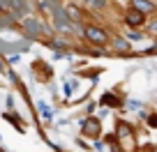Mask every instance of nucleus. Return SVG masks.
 Here are the masks:
<instances>
[{
    "label": "nucleus",
    "mask_w": 157,
    "mask_h": 152,
    "mask_svg": "<svg viewBox=\"0 0 157 152\" xmlns=\"http://www.w3.org/2000/svg\"><path fill=\"white\" fill-rule=\"evenodd\" d=\"M83 37L90 42V44H95V46H106L109 42H111L109 32L102 30V28H97V25H86L83 28Z\"/></svg>",
    "instance_id": "obj_1"
},
{
    "label": "nucleus",
    "mask_w": 157,
    "mask_h": 152,
    "mask_svg": "<svg viewBox=\"0 0 157 152\" xmlns=\"http://www.w3.org/2000/svg\"><path fill=\"white\" fill-rule=\"evenodd\" d=\"M81 134L97 141V138L102 136V122H99L97 118H93V115H90V118H86L83 122H81Z\"/></svg>",
    "instance_id": "obj_2"
},
{
    "label": "nucleus",
    "mask_w": 157,
    "mask_h": 152,
    "mask_svg": "<svg viewBox=\"0 0 157 152\" xmlns=\"http://www.w3.org/2000/svg\"><path fill=\"white\" fill-rule=\"evenodd\" d=\"M125 23H127V28H132V30H139V28H143L146 25V14H141L139 9H127L125 12Z\"/></svg>",
    "instance_id": "obj_3"
},
{
    "label": "nucleus",
    "mask_w": 157,
    "mask_h": 152,
    "mask_svg": "<svg viewBox=\"0 0 157 152\" xmlns=\"http://www.w3.org/2000/svg\"><path fill=\"white\" fill-rule=\"evenodd\" d=\"M132 7L139 9L141 14H150V12H155V2H152V0H132Z\"/></svg>",
    "instance_id": "obj_4"
},
{
    "label": "nucleus",
    "mask_w": 157,
    "mask_h": 152,
    "mask_svg": "<svg viewBox=\"0 0 157 152\" xmlns=\"http://www.w3.org/2000/svg\"><path fill=\"white\" fill-rule=\"evenodd\" d=\"M37 111L42 115V120H46V122L53 120V106H49L46 102H37Z\"/></svg>",
    "instance_id": "obj_5"
},
{
    "label": "nucleus",
    "mask_w": 157,
    "mask_h": 152,
    "mask_svg": "<svg viewBox=\"0 0 157 152\" xmlns=\"http://www.w3.org/2000/svg\"><path fill=\"white\" fill-rule=\"evenodd\" d=\"M118 138L125 141V138H132V127L127 122H118Z\"/></svg>",
    "instance_id": "obj_6"
},
{
    "label": "nucleus",
    "mask_w": 157,
    "mask_h": 152,
    "mask_svg": "<svg viewBox=\"0 0 157 152\" xmlns=\"http://www.w3.org/2000/svg\"><path fill=\"white\" fill-rule=\"evenodd\" d=\"M102 106H120V99L113 97V92H104V97H102Z\"/></svg>",
    "instance_id": "obj_7"
},
{
    "label": "nucleus",
    "mask_w": 157,
    "mask_h": 152,
    "mask_svg": "<svg viewBox=\"0 0 157 152\" xmlns=\"http://www.w3.org/2000/svg\"><path fill=\"white\" fill-rule=\"evenodd\" d=\"M65 12L72 16V21H78V19H81V9H78L74 2H67V5H65Z\"/></svg>",
    "instance_id": "obj_8"
},
{
    "label": "nucleus",
    "mask_w": 157,
    "mask_h": 152,
    "mask_svg": "<svg viewBox=\"0 0 157 152\" xmlns=\"http://www.w3.org/2000/svg\"><path fill=\"white\" fill-rule=\"evenodd\" d=\"M74 88H76V81H69V83H65V88H63V92H65V97H72L74 95Z\"/></svg>",
    "instance_id": "obj_9"
},
{
    "label": "nucleus",
    "mask_w": 157,
    "mask_h": 152,
    "mask_svg": "<svg viewBox=\"0 0 157 152\" xmlns=\"http://www.w3.org/2000/svg\"><path fill=\"white\" fill-rule=\"evenodd\" d=\"M113 46H116L118 51H127V49H129V44H127L125 39H120V37H116V39H113Z\"/></svg>",
    "instance_id": "obj_10"
},
{
    "label": "nucleus",
    "mask_w": 157,
    "mask_h": 152,
    "mask_svg": "<svg viewBox=\"0 0 157 152\" xmlns=\"http://www.w3.org/2000/svg\"><path fill=\"white\" fill-rule=\"evenodd\" d=\"M127 37H129L132 42H139V39H141V35H139L136 30H129V32H127Z\"/></svg>",
    "instance_id": "obj_11"
},
{
    "label": "nucleus",
    "mask_w": 157,
    "mask_h": 152,
    "mask_svg": "<svg viewBox=\"0 0 157 152\" xmlns=\"http://www.w3.org/2000/svg\"><path fill=\"white\" fill-rule=\"evenodd\" d=\"M148 122H150V127H157V118H155V115H150V118H148Z\"/></svg>",
    "instance_id": "obj_12"
},
{
    "label": "nucleus",
    "mask_w": 157,
    "mask_h": 152,
    "mask_svg": "<svg viewBox=\"0 0 157 152\" xmlns=\"http://www.w3.org/2000/svg\"><path fill=\"white\" fill-rule=\"evenodd\" d=\"M150 32H157V23H152V25H150Z\"/></svg>",
    "instance_id": "obj_13"
},
{
    "label": "nucleus",
    "mask_w": 157,
    "mask_h": 152,
    "mask_svg": "<svg viewBox=\"0 0 157 152\" xmlns=\"http://www.w3.org/2000/svg\"><path fill=\"white\" fill-rule=\"evenodd\" d=\"M152 53H157V44H155V46H152Z\"/></svg>",
    "instance_id": "obj_14"
},
{
    "label": "nucleus",
    "mask_w": 157,
    "mask_h": 152,
    "mask_svg": "<svg viewBox=\"0 0 157 152\" xmlns=\"http://www.w3.org/2000/svg\"><path fill=\"white\" fill-rule=\"evenodd\" d=\"M0 141H2V138H0Z\"/></svg>",
    "instance_id": "obj_15"
}]
</instances>
